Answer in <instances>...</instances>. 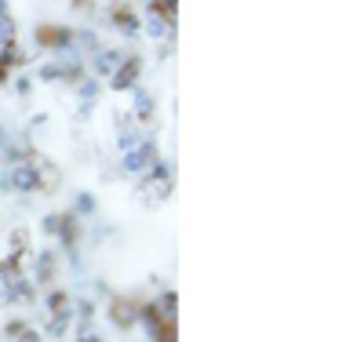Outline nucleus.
I'll list each match as a JSON object with an SVG mask.
<instances>
[{"mask_svg": "<svg viewBox=\"0 0 364 342\" xmlns=\"http://www.w3.org/2000/svg\"><path fill=\"white\" fill-rule=\"evenodd\" d=\"M73 324V299L66 292H51L48 295V335L63 338Z\"/></svg>", "mask_w": 364, "mask_h": 342, "instance_id": "obj_1", "label": "nucleus"}, {"mask_svg": "<svg viewBox=\"0 0 364 342\" xmlns=\"http://www.w3.org/2000/svg\"><path fill=\"white\" fill-rule=\"evenodd\" d=\"M161 157H157V146H154V139H146L142 146H135L132 153H124V161H120V171L124 175H135V178H142V175H149L154 171V164H157Z\"/></svg>", "mask_w": 364, "mask_h": 342, "instance_id": "obj_2", "label": "nucleus"}, {"mask_svg": "<svg viewBox=\"0 0 364 342\" xmlns=\"http://www.w3.org/2000/svg\"><path fill=\"white\" fill-rule=\"evenodd\" d=\"M139 73H142V58H139V55H128V58L109 73V87H113V91H132V87H139Z\"/></svg>", "mask_w": 364, "mask_h": 342, "instance_id": "obj_3", "label": "nucleus"}, {"mask_svg": "<svg viewBox=\"0 0 364 342\" xmlns=\"http://www.w3.org/2000/svg\"><path fill=\"white\" fill-rule=\"evenodd\" d=\"M142 29H146V37H154V41H171V37H175V22H171V15L157 11L154 4H146Z\"/></svg>", "mask_w": 364, "mask_h": 342, "instance_id": "obj_4", "label": "nucleus"}, {"mask_svg": "<svg viewBox=\"0 0 364 342\" xmlns=\"http://www.w3.org/2000/svg\"><path fill=\"white\" fill-rule=\"evenodd\" d=\"M128 58V51L124 48H99L95 55H91V70H95L99 77H109L117 66H120V62H124Z\"/></svg>", "mask_w": 364, "mask_h": 342, "instance_id": "obj_5", "label": "nucleus"}, {"mask_svg": "<svg viewBox=\"0 0 364 342\" xmlns=\"http://www.w3.org/2000/svg\"><path fill=\"white\" fill-rule=\"evenodd\" d=\"M109 321H113L117 328H132V324H139V302H132V299H113V306H109Z\"/></svg>", "mask_w": 364, "mask_h": 342, "instance_id": "obj_6", "label": "nucleus"}, {"mask_svg": "<svg viewBox=\"0 0 364 342\" xmlns=\"http://www.w3.org/2000/svg\"><path fill=\"white\" fill-rule=\"evenodd\" d=\"M109 26L120 29L124 37H139V33H142V18H139L135 11H128V8H113V11H109Z\"/></svg>", "mask_w": 364, "mask_h": 342, "instance_id": "obj_7", "label": "nucleus"}, {"mask_svg": "<svg viewBox=\"0 0 364 342\" xmlns=\"http://www.w3.org/2000/svg\"><path fill=\"white\" fill-rule=\"evenodd\" d=\"M55 266H58V255L55 252H41L33 259V277H29V281H33V284H48L55 277Z\"/></svg>", "mask_w": 364, "mask_h": 342, "instance_id": "obj_8", "label": "nucleus"}, {"mask_svg": "<svg viewBox=\"0 0 364 342\" xmlns=\"http://www.w3.org/2000/svg\"><path fill=\"white\" fill-rule=\"evenodd\" d=\"M132 95H135V106H132V117L135 120H154V109H157V99L154 95H149V91L146 87H132Z\"/></svg>", "mask_w": 364, "mask_h": 342, "instance_id": "obj_9", "label": "nucleus"}, {"mask_svg": "<svg viewBox=\"0 0 364 342\" xmlns=\"http://www.w3.org/2000/svg\"><path fill=\"white\" fill-rule=\"evenodd\" d=\"M149 309L164 321V324H175V309H178V295L175 292H161L154 302H149Z\"/></svg>", "mask_w": 364, "mask_h": 342, "instance_id": "obj_10", "label": "nucleus"}, {"mask_svg": "<svg viewBox=\"0 0 364 342\" xmlns=\"http://www.w3.org/2000/svg\"><path fill=\"white\" fill-rule=\"evenodd\" d=\"M99 91H102V84L95 80V77H80L77 80V95H80V106H91L99 99Z\"/></svg>", "mask_w": 364, "mask_h": 342, "instance_id": "obj_11", "label": "nucleus"}, {"mask_svg": "<svg viewBox=\"0 0 364 342\" xmlns=\"http://www.w3.org/2000/svg\"><path fill=\"white\" fill-rule=\"evenodd\" d=\"M142 142H146V135L135 132L132 124H128V128H117V146H120V153H132V149L142 146Z\"/></svg>", "mask_w": 364, "mask_h": 342, "instance_id": "obj_12", "label": "nucleus"}, {"mask_svg": "<svg viewBox=\"0 0 364 342\" xmlns=\"http://www.w3.org/2000/svg\"><path fill=\"white\" fill-rule=\"evenodd\" d=\"M18 62H26V51L11 41V44H4V48H0V66H4V70H11V66H18Z\"/></svg>", "mask_w": 364, "mask_h": 342, "instance_id": "obj_13", "label": "nucleus"}, {"mask_svg": "<svg viewBox=\"0 0 364 342\" xmlns=\"http://www.w3.org/2000/svg\"><path fill=\"white\" fill-rule=\"evenodd\" d=\"M15 33H18L15 18H11V15H0V48H4V44H11V41H15Z\"/></svg>", "mask_w": 364, "mask_h": 342, "instance_id": "obj_14", "label": "nucleus"}, {"mask_svg": "<svg viewBox=\"0 0 364 342\" xmlns=\"http://www.w3.org/2000/svg\"><path fill=\"white\" fill-rule=\"evenodd\" d=\"M37 77H41V80H66V73H63V66H58V62H44V66L37 70Z\"/></svg>", "mask_w": 364, "mask_h": 342, "instance_id": "obj_15", "label": "nucleus"}, {"mask_svg": "<svg viewBox=\"0 0 364 342\" xmlns=\"http://www.w3.org/2000/svg\"><path fill=\"white\" fill-rule=\"evenodd\" d=\"M95 208H99V201L91 193H77V211L73 215H95Z\"/></svg>", "mask_w": 364, "mask_h": 342, "instance_id": "obj_16", "label": "nucleus"}, {"mask_svg": "<svg viewBox=\"0 0 364 342\" xmlns=\"http://www.w3.org/2000/svg\"><path fill=\"white\" fill-rule=\"evenodd\" d=\"M8 302H15V295H11V281H8L4 266H0V306H8Z\"/></svg>", "mask_w": 364, "mask_h": 342, "instance_id": "obj_17", "label": "nucleus"}, {"mask_svg": "<svg viewBox=\"0 0 364 342\" xmlns=\"http://www.w3.org/2000/svg\"><path fill=\"white\" fill-rule=\"evenodd\" d=\"M15 338H18V342H41V331H33V328L26 324V328H22V331H18Z\"/></svg>", "mask_w": 364, "mask_h": 342, "instance_id": "obj_18", "label": "nucleus"}, {"mask_svg": "<svg viewBox=\"0 0 364 342\" xmlns=\"http://www.w3.org/2000/svg\"><path fill=\"white\" fill-rule=\"evenodd\" d=\"M15 91H18V95H29V91H33V80H29V77H18V80H15Z\"/></svg>", "mask_w": 364, "mask_h": 342, "instance_id": "obj_19", "label": "nucleus"}, {"mask_svg": "<svg viewBox=\"0 0 364 342\" xmlns=\"http://www.w3.org/2000/svg\"><path fill=\"white\" fill-rule=\"evenodd\" d=\"M44 233H58V215H48V219H44Z\"/></svg>", "mask_w": 364, "mask_h": 342, "instance_id": "obj_20", "label": "nucleus"}, {"mask_svg": "<svg viewBox=\"0 0 364 342\" xmlns=\"http://www.w3.org/2000/svg\"><path fill=\"white\" fill-rule=\"evenodd\" d=\"M77 342H102V335H95V331L87 328V331H80V338H77Z\"/></svg>", "mask_w": 364, "mask_h": 342, "instance_id": "obj_21", "label": "nucleus"}, {"mask_svg": "<svg viewBox=\"0 0 364 342\" xmlns=\"http://www.w3.org/2000/svg\"><path fill=\"white\" fill-rule=\"evenodd\" d=\"M0 84H8V70L4 66H0Z\"/></svg>", "mask_w": 364, "mask_h": 342, "instance_id": "obj_22", "label": "nucleus"}, {"mask_svg": "<svg viewBox=\"0 0 364 342\" xmlns=\"http://www.w3.org/2000/svg\"><path fill=\"white\" fill-rule=\"evenodd\" d=\"M0 15H8V0H0Z\"/></svg>", "mask_w": 364, "mask_h": 342, "instance_id": "obj_23", "label": "nucleus"}]
</instances>
